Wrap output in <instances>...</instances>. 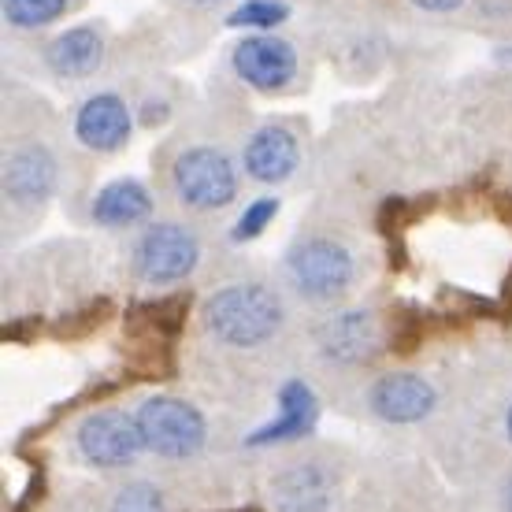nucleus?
Masks as SVG:
<instances>
[{
    "mask_svg": "<svg viewBox=\"0 0 512 512\" xmlns=\"http://www.w3.org/2000/svg\"><path fill=\"white\" fill-rule=\"evenodd\" d=\"M201 320H205V331L223 346L253 349L264 346L282 327V301L260 282H238L208 297Z\"/></svg>",
    "mask_w": 512,
    "mask_h": 512,
    "instance_id": "1",
    "label": "nucleus"
},
{
    "mask_svg": "<svg viewBox=\"0 0 512 512\" xmlns=\"http://www.w3.org/2000/svg\"><path fill=\"white\" fill-rule=\"evenodd\" d=\"M171 186L175 197L193 212H216L227 208L238 197V171L231 156L212 149V145H193L175 156L171 167Z\"/></svg>",
    "mask_w": 512,
    "mask_h": 512,
    "instance_id": "2",
    "label": "nucleus"
},
{
    "mask_svg": "<svg viewBox=\"0 0 512 512\" xmlns=\"http://www.w3.org/2000/svg\"><path fill=\"white\" fill-rule=\"evenodd\" d=\"M138 427L145 449L167 461H186L208 438L205 416L179 397H149L138 409Z\"/></svg>",
    "mask_w": 512,
    "mask_h": 512,
    "instance_id": "3",
    "label": "nucleus"
},
{
    "mask_svg": "<svg viewBox=\"0 0 512 512\" xmlns=\"http://www.w3.org/2000/svg\"><path fill=\"white\" fill-rule=\"evenodd\" d=\"M286 275L294 290L308 301H331L346 294L353 282V256L342 242L334 238H308L294 245L286 256Z\"/></svg>",
    "mask_w": 512,
    "mask_h": 512,
    "instance_id": "4",
    "label": "nucleus"
},
{
    "mask_svg": "<svg viewBox=\"0 0 512 512\" xmlns=\"http://www.w3.org/2000/svg\"><path fill=\"white\" fill-rule=\"evenodd\" d=\"M197 264H201V242L182 223H156L134 245V271L153 286L182 282L193 275Z\"/></svg>",
    "mask_w": 512,
    "mask_h": 512,
    "instance_id": "5",
    "label": "nucleus"
},
{
    "mask_svg": "<svg viewBox=\"0 0 512 512\" xmlns=\"http://www.w3.org/2000/svg\"><path fill=\"white\" fill-rule=\"evenodd\" d=\"M141 449H145V442H141L138 416L101 409L78 423V453L97 468H127Z\"/></svg>",
    "mask_w": 512,
    "mask_h": 512,
    "instance_id": "6",
    "label": "nucleus"
},
{
    "mask_svg": "<svg viewBox=\"0 0 512 512\" xmlns=\"http://www.w3.org/2000/svg\"><path fill=\"white\" fill-rule=\"evenodd\" d=\"M234 71L245 86L260 93L286 90L290 78L297 75V52L290 41L275 38V34H253L234 45Z\"/></svg>",
    "mask_w": 512,
    "mask_h": 512,
    "instance_id": "7",
    "label": "nucleus"
},
{
    "mask_svg": "<svg viewBox=\"0 0 512 512\" xmlns=\"http://www.w3.org/2000/svg\"><path fill=\"white\" fill-rule=\"evenodd\" d=\"M316 342L323 357L334 364H364L379 349V320L368 308H349L323 323Z\"/></svg>",
    "mask_w": 512,
    "mask_h": 512,
    "instance_id": "8",
    "label": "nucleus"
},
{
    "mask_svg": "<svg viewBox=\"0 0 512 512\" xmlns=\"http://www.w3.org/2000/svg\"><path fill=\"white\" fill-rule=\"evenodd\" d=\"M334 475L323 464H294L271 479L275 512H334Z\"/></svg>",
    "mask_w": 512,
    "mask_h": 512,
    "instance_id": "9",
    "label": "nucleus"
},
{
    "mask_svg": "<svg viewBox=\"0 0 512 512\" xmlns=\"http://www.w3.org/2000/svg\"><path fill=\"white\" fill-rule=\"evenodd\" d=\"M75 138L93 153H116L130 141V108L116 93H97L82 101L75 116Z\"/></svg>",
    "mask_w": 512,
    "mask_h": 512,
    "instance_id": "10",
    "label": "nucleus"
},
{
    "mask_svg": "<svg viewBox=\"0 0 512 512\" xmlns=\"http://www.w3.org/2000/svg\"><path fill=\"white\" fill-rule=\"evenodd\" d=\"M245 175L253 182L275 186L286 182L301 164V145L286 127H260L253 138L245 141Z\"/></svg>",
    "mask_w": 512,
    "mask_h": 512,
    "instance_id": "11",
    "label": "nucleus"
},
{
    "mask_svg": "<svg viewBox=\"0 0 512 512\" xmlns=\"http://www.w3.org/2000/svg\"><path fill=\"white\" fill-rule=\"evenodd\" d=\"M435 409V386L409 372L383 375L372 386V412L386 423H420Z\"/></svg>",
    "mask_w": 512,
    "mask_h": 512,
    "instance_id": "12",
    "label": "nucleus"
},
{
    "mask_svg": "<svg viewBox=\"0 0 512 512\" xmlns=\"http://www.w3.org/2000/svg\"><path fill=\"white\" fill-rule=\"evenodd\" d=\"M316 416H320V401L312 394V386L301 383V379H290L279 390V416L264 423L260 431H253L249 446H279V442L308 435L316 427Z\"/></svg>",
    "mask_w": 512,
    "mask_h": 512,
    "instance_id": "13",
    "label": "nucleus"
},
{
    "mask_svg": "<svg viewBox=\"0 0 512 512\" xmlns=\"http://www.w3.org/2000/svg\"><path fill=\"white\" fill-rule=\"evenodd\" d=\"M56 186V160L41 145H19L4 160V193L15 205H38Z\"/></svg>",
    "mask_w": 512,
    "mask_h": 512,
    "instance_id": "14",
    "label": "nucleus"
},
{
    "mask_svg": "<svg viewBox=\"0 0 512 512\" xmlns=\"http://www.w3.org/2000/svg\"><path fill=\"white\" fill-rule=\"evenodd\" d=\"M45 60L60 78H86L104 60V38L93 26H71L45 49Z\"/></svg>",
    "mask_w": 512,
    "mask_h": 512,
    "instance_id": "15",
    "label": "nucleus"
},
{
    "mask_svg": "<svg viewBox=\"0 0 512 512\" xmlns=\"http://www.w3.org/2000/svg\"><path fill=\"white\" fill-rule=\"evenodd\" d=\"M153 212V197L138 179H116L108 182L97 197H93V219L101 227H134Z\"/></svg>",
    "mask_w": 512,
    "mask_h": 512,
    "instance_id": "16",
    "label": "nucleus"
},
{
    "mask_svg": "<svg viewBox=\"0 0 512 512\" xmlns=\"http://www.w3.org/2000/svg\"><path fill=\"white\" fill-rule=\"evenodd\" d=\"M186 312H190V297H160V301H145L134 308L127 327L134 342H175V334L186 323Z\"/></svg>",
    "mask_w": 512,
    "mask_h": 512,
    "instance_id": "17",
    "label": "nucleus"
},
{
    "mask_svg": "<svg viewBox=\"0 0 512 512\" xmlns=\"http://www.w3.org/2000/svg\"><path fill=\"white\" fill-rule=\"evenodd\" d=\"M67 12V0H4V15L12 26H45Z\"/></svg>",
    "mask_w": 512,
    "mask_h": 512,
    "instance_id": "18",
    "label": "nucleus"
},
{
    "mask_svg": "<svg viewBox=\"0 0 512 512\" xmlns=\"http://www.w3.org/2000/svg\"><path fill=\"white\" fill-rule=\"evenodd\" d=\"M279 216V197H256L253 205H245V212L238 216L231 231V242L242 245V242H253L260 234L268 231V223Z\"/></svg>",
    "mask_w": 512,
    "mask_h": 512,
    "instance_id": "19",
    "label": "nucleus"
},
{
    "mask_svg": "<svg viewBox=\"0 0 512 512\" xmlns=\"http://www.w3.org/2000/svg\"><path fill=\"white\" fill-rule=\"evenodd\" d=\"M286 15H290V8L282 0H245L242 8H234L227 23L249 26V30H271V26L286 23Z\"/></svg>",
    "mask_w": 512,
    "mask_h": 512,
    "instance_id": "20",
    "label": "nucleus"
},
{
    "mask_svg": "<svg viewBox=\"0 0 512 512\" xmlns=\"http://www.w3.org/2000/svg\"><path fill=\"white\" fill-rule=\"evenodd\" d=\"M112 512H167V505L153 483H127L112 501Z\"/></svg>",
    "mask_w": 512,
    "mask_h": 512,
    "instance_id": "21",
    "label": "nucleus"
},
{
    "mask_svg": "<svg viewBox=\"0 0 512 512\" xmlns=\"http://www.w3.org/2000/svg\"><path fill=\"white\" fill-rule=\"evenodd\" d=\"M416 8H423V12H453V8H461L464 0H412Z\"/></svg>",
    "mask_w": 512,
    "mask_h": 512,
    "instance_id": "22",
    "label": "nucleus"
},
{
    "mask_svg": "<svg viewBox=\"0 0 512 512\" xmlns=\"http://www.w3.org/2000/svg\"><path fill=\"white\" fill-rule=\"evenodd\" d=\"M505 431H509V438H512V409H509V420H505Z\"/></svg>",
    "mask_w": 512,
    "mask_h": 512,
    "instance_id": "23",
    "label": "nucleus"
},
{
    "mask_svg": "<svg viewBox=\"0 0 512 512\" xmlns=\"http://www.w3.org/2000/svg\"><path fill=\"white\" fill-rule=\"evenodd\" d=\"M193 4H212V0H193Z\"/></svg>",
    "mask_w": 512,
    "mask_h": 512,
    "instance_id": "24",
    "label": "nucleus"
},
{
    "mask_svg": "<svg viewBox=\"0 0 512 512\" xmlns=\"http://www.w3.org/2000/svg\"><path fill=\"white\" fill-rule=\"evenodd\" d=\"M509 512H512V487H509Z\"/></svg>",
    "mask_w": 512,
    "mask_h": 512,
    "instance_id": "25",
    "label": "nucleus"
}]
</instances>
